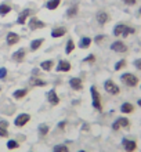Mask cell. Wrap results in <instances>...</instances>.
<instances>
[{"mask_svg":"<svg viewBox=\"0 0 141 152\" xmlns=\"http://www.w3.org/2000/svg\"><path fill=\"white\" fill-rule=\"evenodd\" d=\"M136 32V29L134 28H130V26H127V25L125 24H118L116 26H115V29H113V35L115 36H123V37H127L129 35H132V33Z\"/></svg>","mask_w":141,"mask_h":152,"instance_id":"6da1fadb","label":"cell"},{"mask_svg":"<svg viewBox=\"0 0 141 152\" xmlns=\"http://www.w3.org/2000/svg\"><path fill=\"white\" fill-rule=\"evenodd\" d=\"M121 80H122V83H125L126 86H130V87H136V86L138 84V77L136 75H133V73H130V72L123 73L122 77H121Z\"/></svg>","mask_w":141,"mask_h":152,"instance_id":"7a4b0ae2","label":"cell"},{"mask_svg":"<svg viewBox=\"0 0 141 152\" xmlns=\"http://www.w3.org/2000/svg\"><path fill=\"white\" fill-rule=\"evenodd\" d=\"M90 93H91V98H93V107L97 111H102V105H101V98H100V93L97 91V88L94 86L90 87Z\"/></svg>","mask_w":141,"mask_h":152,"instance_id":"3957f363","label":"cell"},{"mask_svg":"<svg viewBox=\"0 0 141 152\" xmlns=\"http://www.w3.org/2000/svg\"><path fill=\"white\" fill-rule=\"evenodd\" d=\"M104 88H105V91L108 93V94H112V96H116V94L121 93L119 86H116L112 80H107V82L104 83Z\"/></svg>","mask_w":141,"mask_h":152,"instance_id":"277c9868","label":"cell"},{"mask_svg":"<svg viewBox=\"0 0 141 152\" xmlns=\"http://www.w3.org/2000/svg\"><path fill=\"white\" fill-rule=\"evenodd\" d=\"M29 120H31V116L28 113H20L15 118V120H14V124H15L17 127H22V126H25V124L28 123Z\"/></svg>","mask_w":141,"mask_h":152,"instance_id":"5b68a950","label":"cell"},{"mask_svg":"<svg viewBox=\"0 0 141 152\" xmlns=\"http://www.w3.org/2000/svg\"><path fill=\"white\" fill-rule=\"evenodd\" d=\"M129 126H130L129 119L122 116V118H119V119H116L115 122H113L112 129H113V130H119L121 127H129Z\"/></svg>","mask_w":141,"mask_h":152,"instance_id":"8992f818","label":"cell"},{"mask_svg":"<svg viewBox=\"0 0 141 152\" xmlns=\"http://www.w3.org/2000/svg\"><path fill=\"white\" fill-rule=\"evenodd\" d=\"M111 50L115 53H126L127 51V46L121 40H116V42H113L111 44Z\"/></svg>","mask_w":141,"mask_h":152,"instance_id":"52a82bcc","label":"cell"},{"mask_svg":"<svg viewBox=\"0 0 141 152\" xmlns=\"http://www.w3.org/2000/svg\"><path fill=\"white\" fill-rule=\"evenodd\" d=\"M122 145H123V148H125L126 152H133L137 149V144H136V141H133V140L123 138V140H122Z\"/></svg>","mask_w":141,"mask_h":152,"instance_id":"ba28073f","label":"cell"},{"mask_svg":"<svg viewBox=\"0 0 141 152\" xmlns=\"http://www.w3.org/2000/svg\"><path fill=\"white\" fill-rule=\"evenodd\" d=\"M45 26H46L45 22L40 20H37L36 17H32L31 21H29V28L31 29H42V28H45Z\"/></svg>","mask_w":141,"mask_h":152,"instance_id":"9c48e42d","label":"cell"},{"mask_svg":"<svg viewBox=\"0 0 141 152\" xmlns=\"http://www.w3.org/2000/svg\"><path fill=\"white\" fill-rule=\"evenodd\" d=\"M47 100L51 105H58L60 104V98H58V96H57L56 90H50V91L47 93Z\"/></svg>","mask_w":141,"mask_h":152,"instance_id":"30bf717a","label":"cell"},{"mask_svg":"<svg viewBox=\"0 0 141 152\" xmlns=\"http://www.w3.org/2000/svg\"><path fill=\"white\" fill-rule=\"evenodd\" d=\"M71 71V64H69L68 61H60L58 65H57V72H69Z\"/></svg>","mask_w":141,"mask_h":152,"instance_id":"8fae6325","label":"cell"},{"mask_svg":"<svg viewBox=\"0 0 141 152\" xmlns=\"http://www.w3.org/2000/svg\"><path fill=\"white\" fill-rule=\"evenodd\" d=\"M29 15H31V10H29V8H25L24 11H22L20 15H18V18H17V22H18L20 25H24L25 22H26V18H28Z\"/></svg>","mask_w":141,"mask_h":152,"instance_id":"7c38bea8","label":"cell"},{"mask_svg":"<svg viewBox=\"0 0 141 152\" xmlns=\"http://www.w3.org/2000/svg\"><path fill=\"white\" fill-rule=\"evenodd\" d=\"M20 42V35H17L14 32H8L7 35V44L8 46H14Z\"/></svg>","mask_w":141,"mask_h":152,"instance_id":"4fadbf2b","label":"cell"},{"mask_svg":"<svg viewBox=\"0 0 141 152\" xmlns=\"http://www.w3.org/2000/svg\"><path fill=\"white\" fill-rule=\"evenodd\" d=\"M69 84H71V87L73 90H77V91L83 88V83H82V80L79 77H72V79L69 80Z\"/></svg>","mask_w":141,"mask_h":152,"instance_id":"5bb4252c","label":"cell"},{"mask_svg":"<svg viewBox=\"0 0 141 152\" xmlns=\"http://www.w3.org/2000/svg\"><path fill=\"white\" fill-rule=\"evenodd\" d=\"M97 21H98V24H100V25L107 24V22L109 21V15H108V12H105V11H100L98 14H97Z\"/></svg>","mask_w":141,"mask_h":152,"instance_id":"9a60e30c","label":"cell"},{"mask_svg":"<svg viewBox=\"0 0 141 152\" xmlns=\"http://www.w3.org/2000/svg\"><path fill=\"white\" fill-rule=\"evenodd\" d=\"M25 54H26V53H25V48H20L18 51H15L12 54V60L17 61V62H21V61H24Z\"/></svg>","mask_w":141,"mask_h":152,"instance_id":"2e32d148","label":"cell"},{"mask_svg":"<svg viewBox=\"0 0 141 152\" xmlns=\"http://www.w3.org/2000/svg\"><path fill=\"white\" fill-rule=\"evenodd\" d=\"M65 33H66V29L62 28V26H58V28H54V29L51 31V36L54 37V39H57V37L64 36Z\"/></svg>","mask_w":141,"mask_h":152,"instance_id":"e0dca14e","label":"cell"},{"mask_svg":"<svg viewBox=\"0 0 141 152\" xmlns=\"http://www.w3.org/2000/svg\"><path fill=\"white\" fill-rule=\"evenodd\" d=\"M43 42H45V39L42 37V39H35L31 42V51H36L37 48L40 47L42 44H43Z\"/></svg>","mask_w":141,"mask_h":152,"instance_id":"ac0fdd59","label":"cell"},{"mask_svg":"<svg viewBox=\"0 0 141 152\" xmlns=\"http://www.w3.org/2000/svg\"><path fill=\"white\" fill-rule=\"evenodd\" d=\"M121 111L123 113H132L134 111V107H133V104H130V102H125V104L121 107Z\"/></svg>","mask_w":141,"mask_h":152,"instance_id":"d6986e66","label":"cell"},{"mask_svg":"<svg viewBox=\"0 0 141 152\" xmlns=\"http://www.w3.org/2000/svg\"><path fill=\"white\" fill-rule=\"evenodd\" d=\"M26 94H28V90H26V88H21V90H15L12 96H14L15 100H20V98H24Z\"/></svg>","mask_w":141,"mask_h":152,"instance_id":"ffe728a7","label":"cell"},{"mask_svg":"<svg viewBox=\"0 0 141 152\" xmlns=\"http://www.w3.org/2000/svg\"><path fill=\"white\" fill-rule=\"evenodd\" d=\"M61 0H48L47 4H46V8L47 10H56L58 6H60Z\"/></svg>","mask_w":141,"mask_h":152,"instance_id":"44dd1931","label":"cell"},{"mask_svg":"<svg viewBox=\"0 0 141 152\" xmlns=\"http://www.w3.org/2000/svg\"><path fill=\"white\" fill-rule=\"evenodd\" d=\"M90 44H91V39L90 37H82L80 39V42H79V47L80 48H87V47H90Z\"/></svg>","mask_w":141,"mask_h":152,"instance_id":"7402d4cb","label":"cell"},{"mask_svg":"<svg viewBox=\"0 0 141 152\" xmlns=\"http://www.w3.org/2000/svg\"><path fill=\"white\" fill-rule=\"evenodd\" d=\"M77 11H79V7H77V6H71V7L68 8V11H66V17H68V18H73V17L77 14Z\"/></svg>","mask_w":141,"mask_h":152,"instance_id":"603a6c76","label":"cell"},{"mask_svg":"<svg viewBox=\"0 0 141 152\" xmlns=\"http://www.w3.org/2000/svg\"><path fill=\"white\" fill-rule=\"evenodd\" d=\"M10 11H11V6H8L7 3L0 4V15H6Z\"/></svg>","mask_w":141,"mask_h":152,"instance_id":"cb8c5ba5","label":"cell"},{"mask_svg":"<svg viewBox=\"0 0 141 152\" xmlns=\"http://www.w3.org/2000/svg\"><path fill=\"white\" fill-rule=\"evenodd\" d=\"M40 68L42 69H45V71H51V68H53V61L51 60H47V61H45V62H42L40 64Z\"/></svg>","mask_w":141,"mask_h":152,"instance_id":"d4e9b609","label":"cell"},{"mask_svg":"<svg viewBox=\"0 0 141 152\" xmlns=\"http://www.w3.org/2000/svg\"><path fill=\"white\" fill-rule=\"evenodd\" d=\"M73 50H75V43H73L72 39H69L68 43H66V48H65V53H66V54H71Z\"/></svg>","mask_w":141,"mask_h":152,"instance_id":"484cf974","label":"cell"},{"mask_svg":"<svg viewBox=\"0 0 141 152\" xmlns=\"http://www.w3.org/2000/svg\"><path fill=\"white\" fill-rule=\"evenodd\" d=\"M53 152H69V149H68V147H66V145L60 144V145H56V147H54Z\"/></svg>","mask_w":141,"mask_h":152,"instance_id":"4316f807","label":"cell"},{"mask_svg":"<svg viewBox=\"0 0 141 152\" xmlns=\"http://www.w3.org/2000/svg\"><path fill=\"white\" fill-rule=\"evenodd\" d=\"M31 83L33 84V86H40V87H43V86H46V82L45 80H40V79H35V77H32L31 79Z\"/></svg>","mask_w":141,"mask_h":152,"instance_id":"83f0119b","label":"cell"},{"mask_svg":"<svg viewBox=\"0 0 141 152\" xmlns=\"http://www.w3.org/2000/svg\"><path fill=\"white\" fill-rule=\"evenodd\" d=\"M127 65V62H126L125 60H122V61H119V62H116L115 64V71H121V69H123Z\"/></svg>","mask_w":141,"mask_h":152,"instance_id":"f1b7e54d","label":"cell"},{"mask_svg":"<svg viewBox=\"0 0 141 152\" xmlns=\"http://www.w3.org/2000/svg\"><path fill=\"white\" fill-rule=\"evenodd\" d=\"M48 133V126L47 124H42V126H39V134L40 136H46Z\"/></svg>","mask_w":141,"mask_h":152,"instance_id":"f546056e","label":"cell"},{"mask_svg":"<svg viewBox=\"0 0 141 152\" xmlns=\"http://www.w3.org/2000/svg\"><path fill=\"white\" fill-rule=\"evenodd\" d=\"M18 147H20V144H18L17 141H14V140H10L7 142V148L8 149H17Z\"/></svg>","mask_w":141,"mask_h":152,"instance_id":"4dcf8cb0","label":"cell"},{"mask_svg":"<svg viewBox=\"0 0 141 152\" xmlns=\"http://www.w3.org/2000/svg\"><path fill=\"white\" fill-rule=\"evenodd\" d=\"M85 61H86V62H89V64H93L94 61H96V57H94L93 54H90L89 57H86V58H85Z\"/></svg>","mask_w":141,"mask_h":152,"instance_id":"1f68e13d","label":"cell"},{"mask_svg":"<svg viewBox=\"0 0 141 152\" xmlns=\"http://www.w3.org/2000/svg\"><path fill=\"white\" fill-rule=\"evenodd\" d=\"M7 76V69L6 68H0V79H4Z\"/></svg>","mask_w":141,"mask_h":152,"instance_id":"d6a6232c","label":"cell"},{"mask_svg":"<svg viewBox=\"0 0 141 152\" xmlns=\"http://www.w3.org/2000/svg\"><path fill=\"white\" fill-rule=\"evenodd\" d=\"M0 137H8V132H7V129L0 127Z\"/></svg>","mask_w":141,"mask_h":152,"instance_id":"836d02e7","label":"cell"},{"mask_svg":"<svg viewBox=\"0 0 141 152\" xmlns=\"http://www.w3.org/2000/svg\"><path fill=\"white\" fill-rule=\"evenodd\" d=\"M104 39H105L104 35H98V36H96V39H94V40H96V43H101Z\"/></svg>","mask_w":141,"mask_h":152,"instance_id":"e575fe53","label":"cell"},{"mask_svg":"<svg viewBox=\"0 0 141 152\" xmlns=\"http://www.w3.org/2000/svg\"><path fill=\"white\" fill-rule=\"evenodd\" d=\"M122 1H123V3H126L127 6H134V4L137 3L136 0H122Z\"/></svg>","mask_w":141,"mask_h":152,"instance_id":"d590c367","label":"cell"},{"mask_svg":"<svg viewBox=\"0 0 141 152\" xmlns=\"http://www.w3.org/2000/svg\"><path fill=\"white\" fill-rule=\"evenodd\" d=\"M0 127L7 129L8 127V122H7V120H0Z\"/></svg>","mask_w":141,"mask_h":152,"instance_id":"8d00e7d4","label":"cell"},{"mask_svg":"<svg viewBox=\"0 0 141 152\" xmlns=\"http://www.w3.org/2000/svg\"><path fill=\"white\" fill-rule=\"evenodd\" d=\"M134 66L141 71V60H136V61H134Z\"/></svg>","mask_w":141,"mask_h":152,"instance_id":"74e56055","label":"cell"},{"mask_svg":"<svg viewBox=\"0 0 141 152\" xmlns=\"http://www.w3.org/2000/svg\"><path fill=\"white\" fill-rule=\"evenodd\" d=\"M65 124H66L65 122H60V124H58V127H60V129H64V127H65Z\"/></svg>","mask_w":141,"mask_h":152,"instance_id":"f35d334b","label":"cell"},{"mask_svg":"<svg viewBox=\"0 0 141 152\" xmlns=\"http://www.w3.org/2000/svg\"><path fill=\"white\" fill-rule=\"evenodd\" d=\"M32 73H33V75H35V76H36V75H39V69H33V71H32Z\"/></svg>","mask_w":141,"mask_h":152,"instance_id":"ab89813d","label":"cell"},{"mask_svg":"<svg viewBox=\"0 0 141 152\" xmlns=\"http://www.w3.org/2000/svg\"><path fill=\"white\" fill-rule=\"evenodd\" d=\"M138 105H140V107H141V98H140V100H138Z\"/></svg>","mask_w":141,"mask_h":152,"instance_id":"60d3db41","label":"cell"},{"mask_svg":"<svg viewBox=\"0 0 141 152\" xmlns=\"http://www.w3.org/2000/svg\"><path fill=\"white\" fill-rule=\"evenodd\" d=\"M79 152H86V151H79Z\"/></svg>","mask_w":141,"mask_h":152,"instance_id":"b9f144b4","label":"cell"},{"mask_svg":"<svg viewBox=\"0 0 141 152\" xmlns=\"http://www.w3.org/2000/svg\"><path fill=\"white\" fill-rule=\"evenodd\" d=\"M0 91H1V88H0Z\"/></svg>","mask_w":141,"mask_h":152,"instance_id":"7bdbcfd3","label":"cell"}]
</instances>
